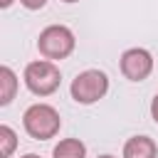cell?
Listing matches in <instances>:
<instances>
[{
    "label": "cell",
    "mask_w": 158,
    "mask_h": 158,
    "mask_svg": "<svg viewBox=\"0 0 158 158\" xmlns=\"http://www.w3.org/2000/svg\"><path fill=\"white\" fill-rule=\"evenodd\" d=\"M123 158H158V146L151 136H133L123 146Z\"/></svg>",
    "instance_id": "cell-6"
},
{
    "label": "cell",
    "mask_w": 158,
    "mask_h": 158,
    "mask_svg": "<svg viewBox=\"0 0 158 158\" xmlns=\"http://www.w3.org/2000/svg\"><path fill=\"white\" fill-rule=\"evenodd\" d=\"M74 44H77L74 32H72L69 27H64V25H49V27H44V30L40 32V37H37V49H40V54L47 57L49 62H52V59H64V57H69V54L74 52Z\"/></svg>",
    "instance_id": "cell-3"
},
{
    "label": "cell",
    "mask_w": 158,
    "mask_h": 158,
    "mask_svg": "<svg viewBox=\"0 0 158 158\" xmlns=\"http://www.w3.org/2000/svg\"><path fill=\"white\" fill-rule=\"evenodd\" d=\"M69 91L77 104H94L109 91V77L101 69H84L72 79Z\"/></svg>",
    "instance_id": "cell-4"
},
{
    "label": "cell",
    "mask_w": 158,
    "mask_h": 158,
    "mask_svg": "<svg viewBox=\"0 0 158 158\" xmlns=\"http://www.w3.org/2000/svg\"><path fill=\"white\" fill-rule=\"evenodd\" d=\"M15 91H17V77L7 64H2L0 67V106H7L15 99Z\"/></svg>",
    "instance_id": "cell-7"
},
{
    "label": "cell",
    "mask_w": 158,
    "mask_h": 158,
    "mask_svg": "<svg viewBox=\"0 0 158 158\" xmlns=\"http://www.w3.org/2000/svg\"><path fill=\"white\" fill-rule=\"evenodd\" d=\"M59 81H62V72L49 59H35V62H30L25 67V84L37 96L54 94L59 89Z\"/></svg>",
    "instance_id": "cell-2"
},
{
    "label": "cell",
    "mask_w": 158,
    "mask_h": 158,
    "mask_svg": "<svg viewBox=\"0 0 158 158\" xmlns=\"http://www.w3.org/2000/svg\"><path fill=\"white\" fill-rule=\"evenodd\" d=\"M151 116H153V121L158 123V94H156L153 101H151Z\"/></svg>",
    "instance_id": "cell-11"
},
{
    "label": "cell",
    "mask_w": 158,
    "mask_h": 158,
    "mask_svg": "<svg viewBox=\"0 0 158 158\" xmlns=\"http://www.w3.org/2000/svg\"><path fill=\"white\" fill-rule=\"evenodd\" d=\"M99 158H114V156H99Z\"/></svg>",
    "instance_id": "cell-14"
},
{
    "label": "cell",
    "mask_w": 158,
    "mask_h": 158,
    "mask_svg": "<svg viewBox=\"0 0 158 158\" xmlns=\"http://www.w3.org/2000/svg\"><path fill=\"white\" fill-rule=\"evenodd\" d=\"M121 72L131 81H143L153 72V54L143 47H131L121 54Z\"/></svg>",
    "instance_id": "cell-5"
},
{
    "label": "cell",
    "mask_w": 158,
    "mask_h": 158,
    "mask_svg": "<svg viewBox=\"0 0 158 158\" xmlns=\"http://www.w3.org/2000/svg\"><path fill=\"white\" fill-rule=\"evenodd\" d=\"M20 158H40L37 153H25V156H20Z\"/></svg>",
    "instance_id": "cell-13"
},
{
    "label": "cell",
    "mask_w": 158,
    "mask_h": 158,
    "mask_svg": "<svg viewBox=\"0 0 158 158\" xmlns=\"http://www.w3.org/2000/svg\"><path fill=\"white\" fill-rule=\"evenodd\" d=\"M52 156L54 158H86V146L79 138H62L54 146Z\"/></svg>",
    "instance_id": "cell-8"
},
{
    "label": "cell",
    "mask_w": 158,
    "mask_h": 158,
    "mask_svg": "<svg viewBox=\"0 0 158 158\" xmlns=\"http://www.w3.org/2000/svg\"><path fill=\"white\" fill-rule=\"evenodd\" d=\"M64 2H77V0H64Z\"/></svg>",
    "instance_id": "cell-15"
},
{
    "label": "cell",
    "mask_w": 158,
    "mask_h": 158,
    "mask_svg": "<svg viewBox=\"0 0 158 158\" xmlns=\"http://www.w3.org/2000/svg\"><path fill=\"white\" fill-rule=\"evenodd\" d=\"M12 5V0H0V7H10Z\"/></svg>",
    "instance_id": "cell-12"
},
{
    "label": "cell",
    "mask_w": 158,
    "mask_h": 158,
    "mask_svg": "<svg viewBox=\"0 0 158 158\" xmlns=\"http://www.w3.org/2000/svg\"><path fill=\"white\" fill-rule=\"evenodd\" d=\"M20 2H22L27 10H40V7H44L47 0H20Z\"/></svg>",
    "instance_id": "cell-10"
},
{
    "label": "cell",
    "mask_w": 158,
    "mask_h": 158,
    "mask_svg": "<svg viewBox=\"0 0 158 158\" xmlns=\"http://www.w3.org/2000/svg\"><path fill=\"white\" fill-rule=\"evenodd\" d=\"M15 146H17V133L7 123H2L0 126V158H10Z\"/></svg>",
    "instance_id": "cell-9"
},
{
    "label": "cell",
    "mask_w": 158,
    "mask_h": 158,
    "mask_svg": "<svg viewBox=\"0 0 158 158\" xmlns=\"http://www.w3.org/2000/svg\"><path fill=\"white\" fill-rule=\"evenodd\" d=\"M22 126H25V131L32 138L47 141V138L57 136L62 121H59V114H57L54 106H49V104H32V106H27V111L22 116Z\"/></svg>",
    "instance_id": "cell-1"
}]
</instances>
